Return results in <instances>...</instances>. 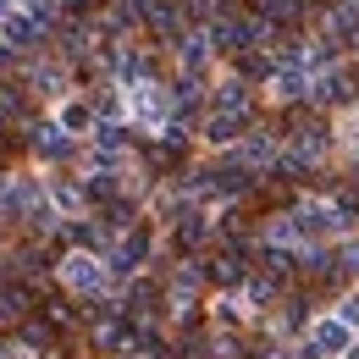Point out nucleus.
Returning a JSON list of instances; mask_svg holds the SVG:
<instances>
[{"instance_id":"nucleus-22","label":"nucleus","mask_w":359,"mask_h":359,"mask_svg":"<svg viewBox=\"0 0 359 359\" xmlns=\"http://www.w3.org/2000/svg\"><path fill=\"white\" fill-rule=\"evenodd\" d=\"M348 144H354V149H359V122H354V128H348Z\"/></svg>"},{"instance_id":"nucleus-7","label":"nucleus","mask_w":359,"mask_h":359,"mask_svg":"<svg viewBox=\"0 0 359 359\" xmlns=\"http://www.w3.org/2000/svg\"><path fill=\"white\" fill-rule=\"evenodd\" d=\"M243 128H249V111H216V116L205 122V138H210V144H232Z\"/></svg>"},{"instance_id":"nucleus-1","label":"nucleus","mask_w":359,"mask_h":359,"mask_svg":"<svg viewBox=\"0 0 359 359\" xmlns=\"http://www.w3.org/2000/svg\"><path fill=\"white\" fill-rule=\"evenodd\" d=\"M61 282L78 287V293H100L111 282V271H105V260H94V255H67L61 260Z\"/></svg>"},{"instance_id":"nucleus-5","label":"nucleus","mask_w":359,"mask_h":359,"mask_svg":"<svg viewBox=\"0 0 359 359\" xmlns=\"http://www.w3.org/2000/svg\"><path fill=\"white\" fill-rule=\"evenodd\" d=\"M326 34L332 39H354L359 34V0H326Z\"/></svg>"},{"instance_id":"nucleus-8","label":"nucleus","mask_w":359,"mask_h":359,"mask_svg":"<svg viewBox=\"0 0 359 359\" xmlns=\"http://www.w3.org/2000/svg\"><path fill=\"white\" fill-rule=\"evenodd\" d=\"M266 243H276V249H299V243H304V232H299V216H276V222L266 226Z\"/></svg>"},{"instance_id":"nucleus-13","label":"nucleus","mask_w":359,"mask_h":359,"mask_svg":"<svg viewBox=\"0 0 359 359\" xmlns=\"http://www.w3.org/2000/svg\"><path fill=\"white\" fill-rule=\"evenodd\" d=\"M299 11H304V0H260V17L276 22V28H282V22H293Z\"/></svg>"},{"instance_id":"nucleus-11","label":"nucleus","mask_w":359,"mask_h":359,"mask_svg":"<svg viewBox=\"0 0 359 359\" xmlns=\"http://www.w3.org/2000/svg\"><path fill=\"white\" fill-rule=\"evenodd\" d=\"M243 299H249V310H260L276 299V276H243Z\"/></svg>"},{"instance_id":"nucleus-9","label":"nucleus","mask_w":359,"mask_h":359,"mask_svg":"<svg viewBox=\"0 0 359 359\" xmlns=\"http://www.w3.org/2000/svg\"><path fill=\"white\" fill-rule=\"evenodd\" d=\"M34 144H39L45 155H67V149H72V133H67L61 122H55V128H50V122H39V128H34Z\"/></svg>"},{"instance_id":"nucleus-10","label":"nucleus","mask_w":359,"mask_h":359,"mask_svg":"<svg viewBox=\"0 0 359 359\" xmlns=\"http://www.w3.org/2000/svg\"><path fill=\"white\" fill-rule=\"evenodd\" d=\"M205 232H210V222H205V210H182V222H177V243H182V249H194V243H205Z\"/></svg>"},{"instance_id":"nucleus-23","label":"nucleus","mask_w":359,"mask_h":359,"mask_svg":"<svg viewBox=\"0 0 359 359\" xmlns=\"http://www.w3.org/2000/svg\"><path fill=\"white\" fill-rule=\"evenodd\" d=\"M6 17H11V0H0V22H6Z\"/></svg>"},{"instance_id":"nucleus-21","label":"nucleus","mask_w":359,"mask_h":359,"mask_svg":"<svg viewBox=\"0 0 359 359\" xmlns=\"http://www.w3.org/2000/svg\"><path fill=\"white\" fill-rule=\"evenodd\" d=\"M100 144H105V149H122V144H128V133H122L116 122H105V128H100Z\"/></svg>"},{"instance_id":"nucleus-2","label":"nucleus","mask_w":359,"mask_h":359,"mask_svg":"<svg viewBox=\"0 0 359 359\" xmlns=\"http://www.w3.org/2000/svg\"><path fill=\"white\" fill-rule=\"evenodd\" d=\"M348 348H354V326H348L343 315H337V320H320L310 332V354L315 359H337V354H348Z\"/></svg>"},{"instance_id":"nucleus-18","label":"nucleus","mask_w":359,"mask_h":359,"mask_svg":"<svg viewBox=\"0 0 359 359\" xmlns=\"http://www.w3.org/2000/svg\"><path fill=\"white\" fill-rule=\"evenodd\" d=\"M34 89L55 94V89H61V67H34Z\"/></svg>"},{"instance_id":"nucleus-24","label":"nucleus","mask_w":359,"mask_h":359,"mask_svg":"<svg viewBox=\"0 0 359 359\" xmlns=\"http://www.w3.org/2000/svg\"><path fill=\"white\" fill-rule=\"evenodd\" d=\"M67 6H78V11H83V6H94V0H67Z\"/></svg>"},{"instance_id":"nucleus-28","label":"nucleus","mask_w":359,"mask_h":359,"mask_svg":"<svg viewBox=\"0 0 359 359\" xmlns=\"http://www.w3.org/2000/svg\"><path fill=\"white\" fill-rule=\"evenodd\" d=\"M0 359H6V348H0Z\"/></svg>"},{"instance_id":"nucleus-20","label":"nucleus","mask_w":359,"mask_h":359,"mask_svg":"<svg viewBox=\"0 0 359 359\" xmlns=\"http://www.w3.org/2000/svg\"><path fill=\"white\" fill-rule=\"evenodd\" d=\"M243 72H249V78H271L276 67H271L266 55H243Z\"/></svg>"},{"instance_id":"nucleus-6","label":"nucleus","mask_w":359,"mask_h":359,"mask_svg":"<svg viewBox=\"0 0 359 359\" xmlns=\"http://www.w3.org/2000/svg\"><path fill=\"white\" fill-rule=\"evenodd\" d=\"M39 34H45V22H39V17H22V11L11 6V17H6V45L28 50V45H39Z\"/></svg>"},{"instance_id":"nucleus-17","label":"nucleus","mask_w":359,"mask_h":359,"mask_svg":"<svg viewBox=\"0 0 359 359\" xmlns=\"http://www.w3.org/2000/svg\"><path fill=\"white\" fill-rule=\"evenodd\" d=\"M337 266H343V276H359V238H348L337 249Z\"/></svg>"},{"instance_id":"nucleus-4","label":"nucleus","mask_w":359,"mask_h":359,"mask_svg":"<svg viewBox=\"0 0 359 359\" xmlns=\"http://www.w3.org/2000/svg\"><path fill=\"white\" fill-rule=\"evenodd\" d=\"M144 255H149V232H128V238H122V249H111L105 271H111V276H128V271L144 266Z\"/></svg>"},{"instance_id":"nucleus-14","label":"nucleus","mask_w":359,"mask_h":359,"mask_svg":"<svg viewBox=\"0 0 359 359\" xmlns=\"http://www.w3.org/2000/svg\"><path fill=\"white\" fill-rule=\"evenodd\" d=\"M216 105H222V111H249V89H243V78H232V83H222V94H216Z\"/></svg>"},{"instance_id":"nucleus-19","label":"nucleus","mask_w":359,"mask_h":359,"mask_svg":"<svg viewBox=\"0 0 359 359\" xmlns=\"http://www.w3.org/2000/svg\"><path fill=\"white\" fill-rule=\"evenodd\" d=\"M55 205H61V210H78V205H83V194H78L72 182H61V188H55Z\"/></svg>"},{"instance_id":"nucleus-12","label":"nucleus","mask_w":359,"mask_h":359,"mask_svg":"<svg viewBox=\"0 0 359 359\" xmlns=\"http://www.w3.org/2000/svg\"><path fill=\"white\" fill-rule=\"evenodd\" d=\"M238 155H243L249 166H271V161H276V144H271L266 133H255V138H243V149H238Z\"/></svg>"},{"instance_id":"nucleus-16","label":"nucleus","mask_w":359,"mask_h":359,"mask_svg":"<svg viewBox=\"0 0 359 359\" xmlns=\"http://www.w3.org/2000/svg\"><path fill=\"white\" fill-rule=\"evenodd\" d=\"M210 271H216V282H243V276H249V266L238 260V249H232V255H222Z\"/></svg>"},{"instance_id":"nucleus-3","label":"nucleus","mask_w":359,"mask_h":359,"mask_svg":"<svg viewBox=\"0 0 359 359\" xmlns=\"http://www.w3.org/2000/svg\"><path fill=\"white\" fill-rule=\"evenodd\" d=\"M310 100L315 105H343V100H348V72H343V67L310 72Z\"/></svg>"},{"instance_id":"nucleus-26","label":"nucleus","mask_w":359,"mask_h":359,"mask_svg":"<svg viewBox=\"0 0 359 359\" xmlns=\"http://www.w3.org/2000/svg\"><path fill=\"white\" fill-rule=\"evenodd\" d=\"M0 122H6V105H0Z\"/></svg>"},{"instance_id":"nucleus-27","label":"nucleus","mask_w":359,"mask_h":359,"mask_svg":"<svg viewBox=\"0 0 359 359\" xmlns=\"http://www.w3.org/2000/svg\"><path fill=\"white\" fill-rule=\"evenodd\" d=\"M315 6H326V0H315Z\"/></svg>"},{"instance_id":"nucleus-25","label":"nucleus","mask_w":359,"mask_h":359,"mask_svg":"<svg viewBox=\"0 0 359 359\" xmlns=\"http://www.w3.org/2000/svg\"><path fill=\"white\" fill-rule=\"evenodd\" d=\"M348 359H359V348H348Z\"/></svg>"},{"instance_id":"nucleus-15","label":"nucleus","mask_w":359,"mask_h":359,"mask_svg":"<svg viewBox=\"0 0 359 359\" xmlns=\"http://www.w3.org/2000/svg\"><path fill=\"white\" fill-rule=\"evenodd\" d=\"M89 122H94L89 105H78V100H67V105H61V128H67V133H83Z\"/></svg>"}]
</instances>
